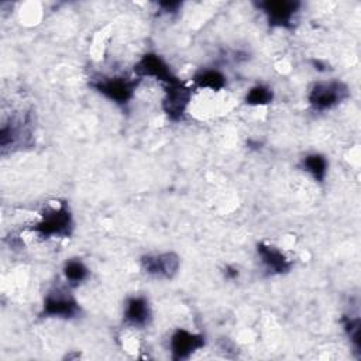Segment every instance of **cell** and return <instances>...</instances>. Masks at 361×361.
I'll use <instances>...</instances> for the list:
<instances>
[{
	"label": "cell",
	"instance_id": "obj_1",
	"mask_svg": "<svg viewBox=\"0 0 361 361\" xmlns=\"http://www.w3.org/2000/svg\"><path fill=\"white\" fill-rule=\"evenodd\" d=\"M73 217L65 203L47 209L34 224L32 231L41 238H63L73 231Z\"/></svg>",
	"mask_w": 361,
	"mask_h": 361
},
{
	"label": "cell",
	"instance_id": "obj_2",
	"mask_svg": "<svg viewBox=\"0 0 361 361\" xmlns=\"http://www.w3.org/2000/svg\"><path fill=\"white\" fill-rule=\"evenodd\" d=\"M350 96L348 86L338 79L319 80L312 85L307 94L310 107L316 111L330 110L343 103Z\"/></svg>",
	"mask_w": 361,
	"mask_h": 361
},
{
	"label": "cell",
	"instance_id": "obj_3",
	"mask_svg": "<svg viewBox=\"0 0 361 361\" xmlns=\"http://www.w3.org/2000/svg\"><path fill=\"white\" fill-rule=\"evenodd\" d=\"M138 80V78L126 76H99L92 82V86L110 102L123 106L133 99Z\"/></svg>",
	"mask_w": 361,
	"mask_h": 361
},
{
	"label": "cell",
	"instance_id": "obj_4",
	"mask_svg": "<svg viewBox=\"0 0 361 361\" xmlns=\"http://www.w3.org/2000/svg\"><path fill=\"white\" fill-rule=\"evenodd\" d=\"M80 313V306L76 298L66 288L51 289L42 302V317L73 319Z\"/></svg>",
	"mask_w": 361,
	"mask_h": 361
},
{
	"label": "cell",
	"instance_id": "obj_5",
	"mask_svg": "<svg viewBox=\"0 0 361 361\" xmlns=\"http://www.w3.org/2000/svg\"><path fill=\"white\" fill-rule=\"evenodd\" d=\"M165 96L162 100L164 113L173 121H178L186 113L188 104L192 97V89L180 82L179 78L164 85Z\"/></svg>",
	"mask_w": 361,
	"mask_h": 361
},
{
	"label": "cell",
	"instance_id": "obj_6",
	"mask_svg": "<svg viewBox=\"0 0 361 361\" xmlns=\"http://www.w3.org/2000/svg\"><path fill=\"white\" fill-rule=\"evenodd\" d=\"M142 271L154 278L172 279L180 268V258L172 251L145 254L141 257Z\"/></svg>",
	"mask_w": 361,
	"mask_h": 361
},
{
	"label": "cell",
	"instance_id": "obj_7",
	"mask_svg": "<svg viewBox=\"0 0 361 361\" xmlns=\"http://www.w3.org/2000/svg\"><path fill=\"white\" fill-rule=\"evenodd\" d=\"M257 7L264 13L269 25L289 28L295 21L300 3L293 0H265L257 3Z\"/></svg>",
	"mask_w": 361,
	"mask_h": 361
},
{
	"label": "cell",
	"instance_id": "obj_8",
	"mask_svg": "<svg viewBox=\"0 0 361 361\" xmlns=\"http://www.w3.org/2000/svg\"><path fill=\"white\" fill-rule=\"evenodd\" d=\"M204 336L186 329H176L169 338V350L173 360H188L193 353L204 347Z\"/></svg>",
	"mask_w": 361,
	"mask_h": 361
},
{
	"label": "cell",
	"instance_id": "obj_9",
	"mask_svg": "<svg viewBox=\"0 0 361 361\" xmlns=\"http://www.w3.org/2000/svg\"><path fill=\"white\" fill-rule=\"evenodd\" d=\"M134 73L138 79L154 78L161 83L166 85L176 79L178 76L172 72L168 62L157 54H145L134 66Z\"/></svg>",
	"mask_w": 361,
	"mask_h": 361
},
{
	"label": "cell",
	"instance_id": "obj_10",
	"mask_svg": "<svg viewBox=\"0 0 361 361\" xmlns=\"http://www.w3.org/2000/svg\"><path fill=\"white\" fill-rule=\"evenodd\" d=\"M152 310L148 299L141 295L130 296L123 309V320L127 326L142 329L151 323Z\"/></svg>",
	"mask_w": 361,
	"mask_h": 361
},
{
	"label": "cell",
	"instance_id": "obj_11",
	"mask_svg": "<svg viewBox=\"0 0 361 361\" xmlns=\"http://www.w3.org/2000/svg\"><path fill=\"white\" fill-rule=\"evenodd\" d=\"M257 255H258L262 267L269 274L282 275V274L289 272L292 268V261L286 257V254L283 251H281L275 245H271L267 243H259L257 245Z\"/></svg>",
	"mask_w": 361,
	"mask_h": 361
},
{
	"label": "cell",
	"instance_id": "obj_12",
	"mask_svg": "<svg viewBox=\"0 0 361 361\" xmlns=\"http://www.w3.org/2000/svg\"><path fill=\"white\" fill-rule=\"evenodd\" d=\"M193 85L199 89H209L213 92L221 90L226 86V76L214 68H202L199 69L192 79Z\"/></svg>",
	"mask_w": 361,
	"mask_h": 361
},
{
	"label": "cell",
	"instance_id": "obj_13",
	"mask_svg": "<svg viewBox=\"0 0 361 361\" xmlns=\"http://www.w3.org/2000/svg\"><path fill=\"white\" fill-rule=\"evenodd\" d=\"M62 275L68 286H78L89 278L90 271L80 258H69L62 267Z\"/></svg>",
	"mask_w": 361,
	"mask_h": 361
},
{
	"label": "cell",
	"instance_id": "obj_14",
	"mask_svg": "<svg viewBox=\"0 0 361 361\" xmlns=\"http://www.w3.org/2000/svg\"><path fill=\"white\" fill-rule=\"evenodd\" d=\"M300 165H302L303 171H306L314 180L323 182L326 179L329 162L324 155L317 154V152L307 154L306 157L302 158Z\"/></svg>",
	"mask_w": 361,
	"mask_h": 361
},
{
	"label": "cell",
	"instance_id": "obj_15",
	"mask_svg": "<svg viewBox=\"0 0 361 361\" xmlns=\"http://www.w3.org/2000/svg\"><path fill=\"white\" fill-rule=\"evenodd\" d=\"M272 99H274V92L269 86L255 85L247 92L244 102L250 106H267L272 102Z\"/></svg>",
	"mask_w": 361,
	"mask_h": 361
},
{
	"label": "cell",
	"instance_id": "obj_16",
	"mask_svg": "<svg viewBox=\"0 0 361 361\" xmlns=\"http://www.w3.org/2000/svg\"><path fill=\"white\" fill-rule=\"evenodd\" d=\"M344 329H345V333H347L350 341L358 350L360 348V319L358 317H355V319L347 317L344 322Z\"/></svg>",
	"mask_w": 361,
	"mask_h": 361
},
{
	"label": "cell",
	"instance_id": "obj_17",
	"mask_svg": "<svg viewBox=\"0 0 361 361\" xmlns=\"http://www.w3.org/2000/svg\"><path fill=\"white\" fill-rule=\"evenodd\" d=\"M159 7L165 13H175L180 7V3L179 1H164V3H159Z\"/></svg>",
	"mask_w": 361,
	"mask_h": 361
}]
</instances>
